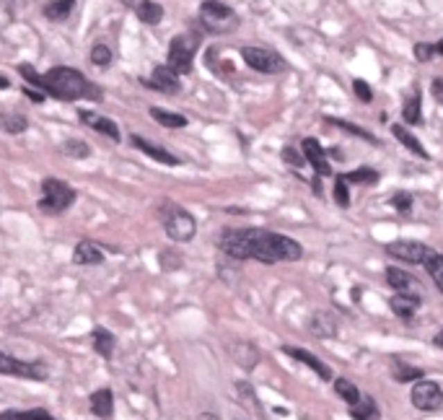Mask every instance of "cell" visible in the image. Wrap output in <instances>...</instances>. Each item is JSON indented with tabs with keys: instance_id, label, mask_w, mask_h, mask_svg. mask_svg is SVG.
<instances>
[{
	"instance_id": "f907efd6",
	"label": "cell",
	"mask_w": 443,
	"mask_h": 420,
	"mask_svg": "<svg viewBox=\"0 0 443 420\" xmlns=\"http://www.w3.org/2000/svg\"><path fill=\"white\" fill-rule=\"evenodd\" d=\"M200 420H218V418H213V415H202Z\"/></svg>"
},
{
	"instance_id": "f6af8a7d",
	"label": "cell",
	"mask_w": 443,
	"mask_h": 420,
	"mask_svg": "<svg viewBox=\"0 0 443 420\" xmlns=\"http://www.w3.org/2000/svg\"><path fill=\"white\" fill-rule=\"evenodd\" d=\"M431 91H433L435 101H438V104H443V78H435L433 83H431Z\"/></svg>"
},
{
	"instance_id": "60d3db41",
	"label": "cell",
	"mask_w": 443,
	"mask_h": 420,
	"mask_svg": "<svg viewBox=\"0 0 443 420\" xmlns=\"http://www.w3.org/2000/svg\"><path fill=\"white\" fill-rule=\"evenodd\" d=\"M353 91H355V96L361 99L363 104H368V101H374V91H371V86L365 83L363 78H355L353 81Z\"/></svg>"
},
{
	"instance_id": "5bb4252c",
	"label": "cell",
	"mask_w": 443,
	"mask_h": 420,
	"mask_svg": "<svg viewBox=\"0 0 443 420\" xmlns=\"http://www.w3.org/2000/svg\"><path fill=\"white\" fill-rule=\"evenodd\" d=\"M386 283L394 288V294L420 296V283H417V278L410 273H404V270H399V267H386Z\"/></svg>"
},
{
	"instance_id": "836d02e7",
	"label": "cell",
	"mask_w": 443,
	"mask_h": 420,
	"mask_svg": "<svg viewBox=\"0 0 443 420\" xmlns=\"http://www.w3.org/2000/svg\"><path fill=\"white\" fill-rule=\"evenodd\" d=\"M425 270H428V275L435 280V288L443 294V254L431 252V257L425 260Z\"/></svg>"
},
{
	"instance_id": "30bf717a",
	"label": "cell",
	"mask_w": 443,
	"mask_h": 420,
	"mask_svg": "<svg viewBox=\"0 0 443 420\" xmlns=\"http://www.w3.org/2000/svg\"><path fill=\"white\" fill-rule=\"evenodd\" d=\"M386 254L404 264H425V260L431 257V249L412 239H399L394 244H386Z\"/></svg>"
},
{
	"instance_id": "8fae6325",
	"label": "cell",
	"mask_w": 443,
	"mask_h": 420,
	"mask_svg": "<svg viewBox=\"0 0 443 420\" xmlns=\"http://www.w3.org/2000/svg\"><path fill=\"white\" fill-rule=\"evenodd\" d=\"M140 83L146 88H153V91H161V94H179L182 91V81H179V73L171 70L168 65H156L153 68V76L150 78H140Z\"/></svg>"
},
{
	"instance_id": "d6a6232c",
	"label": "cell",
	"mask_w": 443,
	"mask_h": 420,
	"mask_svg": "<svg viewBox=\"0 0 443 420\" xmlns=\"http://www.w3.org/2000/svg\"><path fill=\"white\" fill-rule=\"evenodd\" d=\"M345 176V182L347 185H376L379 182V171L376 169H355V171H350V174H342Z\"/></svg>"
},
{
	"instance_id": "7a4b0ae2",
	"label": "cell",
	"mask_w": 443,
	"mask_h": 420,
	"mask_svg": "<svg viewBox=\"0 0 443 420\" xmlns=\"http://www.w3.org/2000/svg\"><path fill=\"white\" fill-rule=\"evenodd\" d=\"M19 73L24 81L42 88V94H49L58 101H78V99L98 101L101 99V88L94 81L86 78L80 70L68 68V65H58V68L47 70V73H37L29 62H21Z\"/></svg>"
},
{
	"instance_id": "7c38bea8",
	"label": "cell",
	"mask_w": 443,
	"mask_h": 420,
	"mask_svg": "<svg viewBox=\"0 0 443 420\" xmlns=\"http://www.w3.org/2000/svg\"><path fill=\"white\" fill-rule=\"evenodd\" d=\"M301 148H304L306 161L311 164V169H314L316 174H319V176H332V164L327 161L324 148L319 146V140H316V137H304Z\"/></svg>"
},
{
	"instance_id": "e0dca14e",
	"label": "cell",
	"mask_w": 443,
	"mask_h": 420,
	"mask_svg": "<svg viewBox=\"0 0 443 420\" xmlns=\"http://www.w3.org/2000/svg\"><path fill=\"white\" fill-rule=\"evenodd\" d=\"M309 330H311V335L322 337V340H327V337H335V335H337L335 314H332V312H314V314H311V319H309Z\"/></svg>"
},
{
	"instance_id": "bcb514c9",
	"label": "cell",
	"mask_w": 443,
	"mask_h": 420,
	"mask_svg": "<svg viewBox=\"0 0 443 420\" xmlns=\"http://www.w3.org/2000/svg\"><path fill=\"white\" fill-rule=\"evenodd\" d=\"M24 94L31 99V101H44V94H37L34 88H24Z\"/></svg>"
},
{
	"instance_id": "d6986e66",
	"label": "cell",
	"mask_w": 443,
	"mask_h": 420,
	"mask_svg": "<svg viewBox=\"0 0 443 420\" xmlns=\"http://www.w3.org/2000/svg\"><path fill=\"white\" fill-rule=\"evenodd\" d=\"M89 405H91V412L101 420H109L112 415H114V394H112V389H107V387L94 392Z\"/></svg>"
},
{
	"instance_id": "d4e9b609",
	"label": "cell",
	"mask_w": 443,
	"mask_h": 420,
	"mask_svg": "<svg viewBox=\"0 0 443 420\" xmlns=\"http://www.w3.org/2000/svg\"><path fill=\"white\" fill-rule=\"evenodd\" d=\"M135 13H138V19L143 21V24L156 26V24H161V19H164V6L156 3V0H140L138 6H135Z\"/></svg>"
},
{
	"instance_id": "ac0fdd59",
	"label": "cell",
	"mask_w": 443,
	"mask_h": 420,
	"mask_svg": "<svg viewBox=\"0 0 443 420\" xmlns=\"http://www.w3.org/2000/svg\"><path fill=\"white\" fill-rule=\"evenodd\" d=\"M130 140H132V146L138 148V151H143L146 156H150L153 161H158V164H166V167H177V164H179V158L174 156V153H168L166 148L153 146V143H148V140H143L140 135H132Z\"/></svg>"
},
{
	"instance_id": "d590c367",
	"label": "cell",
	"mask_w": 443,
	"mask_h": 420,
	"mask_svg": "<svg viewBox=\"0 0 443 420\" xmlns=\"http://www.w3.org/2000/svg\"><path fill=\"white\" fill-rule=\"evenodd\" d=\"M29 127V119L24 117V115H6L3 117V130L8 133V135H19Z\"/></svg>"
},
{
	"instance_id": "6da1fadb",
	"label": "cell",
	"mask_w": 443,
	"mask_h": 420,
	"mask_svg": "<svg viewBox=\"0 0 443 420\" xmlns=\"http://www.w3.org/2000/svg\"><path fill=\"white\" fill-rule=\"evenodd\" d=\"M218 246L228 260H257V262H295L304 257V246L295 239L267 228H223Z\"/></svg>"
},
{
	"instance_id": "603a6c76",
	"label": "cell",
	"mask_w": 443,
	"mask_h": 420,
	"mask_svg": "<svg viewBox=\"0 0 443 420\" xmlns=\"http://www.w3.org/2000/svg\"><path fill=\"white\" fill-rule=\"evenodd\" d=\"M392 135L397 137V140H399V143H402L407 151H412L417 158H423V161H428V158H431V156H428V151H425L423 143H420V140H417V137H415L404 125H392Z\"/></svg>"
},
{
	"instance_id": "f35d334b",
	"label": "cell",
	"mask_w": 443,
	"mask_h": 420,
	"mask_svg": "<svg viewBox=\"0 0 443 420\" xmlns=\"http://www.w3.org/2000/svg\"><path fill=\"white\" fill-rule=\"evenodd\" d=\"M335 203L340 208H347L350 205V190H347V182H345L342 174L335 176Z\"/></svg>"
},
{
	"instance_id": "44dd1931",
	"label": "cell",
	"mask_w": 443,
	"mask_h": 420,
	"mask_svg": "<svg viewBox=\"0 0 443 420\" xmlns=\"http://www.w3.org/2000/svg\"><path fill=\"white\" fill-rule=\"evenodd\" d=\"M73 262L76 264H101L104 262V252L98 249V244L89 242V239H83L76 244L73 249Z\"/></svg>"
},
{
	"instance_id": "1f68e13d",
	"label": "cell",
	"mask_w": 443,
	"mask_h": 420,
	"mask_svg": "<svg viewBox=\"0 0 443 420\" xmlns=\"http://www.w3.org/2000/svg\"><path fill=\"white\" fill-rule=\"evenodd\" d=\"M335 392L340 394V397H342L345 402H347V405H358V402H361V397H363V394H361V389L355 387L353 381L342 379V376H340V379H335Z\"/></svg>"
},
{
	"instance_id": "52a82bcc",
	"label": "cell",
	"mask_w": 443,
	"mask_h": 420,
	"mask_svg": "<svg viewBox=\"0 0 443 420\" xmlns=\"http://www.w3.org/2000/svg\"><path fill=\"white\" fill-rule=\"evenodd\" d=\"M241 58L249 68L257 70V73H265V76H275V73H283L288 68L286 58L267 47H241Z\"/></svg>"
},
{
	"instance_id": "277c9868",
	"label": "cell",
	"mask_w": 443,
	"mask_h": 420,
	"mask_svg": "<svg viewBox=\"0 0 443 420\" xmlns=\"http://www.w3.org/2000/svg\"><path fill=\"white\" fill-rule=\"evenodd\" d=\"M200 21L207 29V34H231L241 24L236 10L226 6V3H220V0H205L200 6Z\"/></svg>"
},
{
	"instance_id": "e575fe53",
	"label": "cell",
	"mask_w": 443,
	"mask_h": 420,
	"mask_svg": "<svg viewBox=\"0 0 443 420\" xmlns=\"http://www.w3.org/2000/svg\"><path fill=\"white\" fill-rule=\"evenodd\" d=\"M60 151H62L65 156H70V158H89L91 156L89 143H83V140H76V137L65 140V143L60 146Z\"/></svg>"
},
{
	"instance_id": "3957f363",
	"label": "cell",
	"mask_w": 443,
	"mask_h": 420,
	"mask_svg": "<svg viewBox=\"0 0 443 420\" xmlns=\"http://www.w3.org/2000/svg\"><path fill=\"white\" fill-rule=\"evenodd\" d=\"M158 213H161V224L166 228V234L174 239V242H192L197 234V221L195 215L187 213L184 208L174 205V203H161L158 205Z\"/></svg>"
},
{
	"instance_id": "8992f818",
	"label": "cell",
	"mask_w": 443,
	"mask_h": 420,
	"mask_svg": "<svg viewBox=\"0 0 443 420\" xmlns=\"http://www.w3.org/2000/svg\"><path fill=\"white\" fill-rule=\"evenodd\" d=\"M197 47H200V34H197V31L177 34V37L171 40V44H168V68L177 70L179 76L192 73Z\"/></svg>"
},
{
	"instance_id": "681fc988",
	"label": "cell",
	"mask_w": 443,
	"mask_h": 420,
	"mask_svg": "<svg viewBox=\"0 0 443 420\" xmlns=\"http://www.w3.org/2000/svg\"><path fill=\"white\" fill-rule=\"evenodd\" d=\"M8 86H10V81L3 76V78H0V88H8Z\"/></svg>"
},
{
	"instance_id": "4fadbf2b",
	"label": "cell",
	"mask_w": 443,
	"mask_h": 420,
	"mask_svg": "<svg viewBox=\"0 0 443 420\" xmlns=\"http://www.w3.org/2000/svg\"><path fill=\"white\" fill-rule=\"evenodd\" d=\"M78 119L83 125H89L91 130H96L101 135H107L109 140H114V143L122 140V133H119V127L114 119L104 117V115H96V112H86V109H80L78 112Z\"/></svg>"
},
{
	"instance_id": "b9f144b4",
	"label": "cell",
	"mask_w": 443,
	"mask_h": 420,
	"mask_svg": "<svg viewBox=\"0 0 443 420\" xmlns=\"http://www.w3.org/2000/svg\"><path fill=\"white\" fill-rule=\"evenodd\" d=\"M283 161H286V164H290V167H295V169H301L304 164H309V161H306V156H301V153H298L295 148H290V146L283 148Z\"/></svg>"
},
{
	"instance_id": "4316f807",
	"label": "cell",
	"mask_w": 443,
	"mask_h": 420,
	"mask_svg": "<svg viewBox=\"0 0 443 420\" xmlns=\"http://www.w3.org/2000/svg\"><path fill=\"white\" fill-rule=\"evenodd\" d=\"M73 8H76V0H49L42 13H44L47 21L60 24V21H65L73 13Z\"/></svg>"
},
{
	"instance_id": "7bdbcfd3",
	"label": "cell",
	"mask_w": 443,
	"mask_h": 420,
	"mask_svg": "<svg viewBox=\"0 0 443 420\" xmlns=\"http://www.w3.org/2000/svg\"><path fill=\"white\" fill-rule=\"evenodd\" d=\"M415 60H420V62H428V60L435 58V49L433 44H425V42H420V44H415Z\"/></svg>"
},
{
	"instance_id": "4dcf8cb0",
	"label": "cell",
	"mask_w": 443,
	"mask_h": 420,
	"mask_svg": "<svg viewBox=\"0 0 443 420\" xmlns=\"http://www.w3.org/2000/svg\"><path fill=\"white\" fill-rule=\"evenodd\" d=\"M0 420H55L44 408H34V410H6L0 412Z\"/></svg>"
},
{
	"instance_id": "7402d4cb",
	"label": "cell",
	"mask_w": 443,
	"mask_h": 420,
	"mask_svg": "<svg viewBox=\"0 0 443 420\" xmlns=\"http://www.w3.org/2000/svg\"><path fill=\"white\" fill-rule=\"evenodd\" d=\"M402 117L407 125H420V122H423V96H420L417 86H415L412 91L407 94V99H404Z\"/></svg>"
},
{
	"instance_id": "484cf974",
	"label": "cell",
	"mask_w": 443,
	"mask_h": 420,
	"mask_svg": "<svg viewBox=\"0 0 443 420\" xmlns=\"http://www.w3.org/2000/svg\"><path fill=\"white\" fill-rule=\"evenodd\" d=\"M350 418L353 420H381V412H379V405H376L374 397L363 394L358 405H350Z\"/></svg>"
},
{
	"instance_id": "8d00e7d4",
	"label": "cell",
	"mask_w": 443,
	"mask_h": 420,
	"mask_svg": "<svg viewBox=\"0 0 443 420\" xmlns=\"http://www.w3.org/2000/svg\"><path fill=\"white\" fill-rule=\"evenodd\" d=\"M327 122L329 125H335V127H340V130H345V133H353V135H358V137H363V140H368V143H379L371 133H365L363 127H358V125H350V122H345V119H332V117H327Z\"/></svg>"
},
{
	"instance_id": "2e32d148",
	"label": "cell",
	"mask_w": 443,
	"mask_h": 420,
	"mask_svg": "<svg viewBox=\"0 0 443 420\" xmlns=\"http://www.w3.org/2000/svg\"><path fill=\"white\" fill-rule=\"evenodd\" d=\"M228 353H231V358H234L244 371H252L257 363H259V351H257L254 342L234 340L228 345Z\"/></svg>"
},
{
	"instance_id": "ee69618b",
	"label": "cell",
	"mask_w": 443,
	"mask_h": 420,
	"mask_svg": "<svg viewBox=\"0 0 443 420\" xmlns=\"http://www.w3.org/2000/svg\"><path fill=\"white\" fill-rule=\"evenodd\" d=\"M158 257H161V267H168V270H174V267H179V260H182V257H179L177 252H171V249H164V252L158 254Z\"/></svg>"
},
{
	"instance_id": "ba28073f",
	"label": "cell",
	"mask_w": 443,
	"mask_h": 420,
	"mask_svg": "<svg viewBox=\"0 0 443 420\" xmlns=\"http://www.w3.org/2000/svg\"><path fill=\"white\" fill-rule=\"evenodd\" d=\"M0 373L6 376H21V379L44 381L49 376L47 366L40 361H19L8 353H0Z\"/></svg>"
},
{
	"instance_id": "816d5d0a",
	"label": "cell",
	"mask_w": 443,
	"mask_h": 420,
	"mask_svg": "<svg viewBox=\"0 0 443 420\" xmlns=\"http://www.w3.org/2000/svg\"><path fill=\"white\" fill-rule=\"evenodd\" d=\"M122 3H125V6H135V0H122Z\"/></svg>"
},
{
	"instance_id": "7dc6e473",
	"label": "cell",
	"mask_w": 443,
	"mask_h": 420,
	"mask_svg": "<svg viewBox=\"0 0 443 420\" xmlns=\"http://www.w3.org/2000/svg\"><path fill=\"white\" fill-rule=\"evenodd\" d=\"M433 345H435V348H441V351H443V330L433 337Z\"/></svg>"
},
{
	"instance_id": "5b68a950",
	"label": "cell",
	"mask_w": 443,
	"mask_h": 420,
	"mask_svg": "<svg viewBox=\"0 0 443 420\" xmlns=\"http://www.w3.org/2000/svg\"><path fill=\"white\" fill-rule=\"evenodd\" d=\"M76 203V190L55 176H47L42 182V197H40V210L47 215H60L65 213L70 205Z\"/></svg>"
},
{
	"instance_id": "83f0119b",
	"label": "cell",
	"mask_w": 443,
	"mask_h": 420,
	"mask_svg": "<svg viewBox=\"0 0 443 420\" xmlns=\"http://www.w3.org/2000/svg\"><path fill=\"white\" fill-rule=\"evenodd\" d=\"M236 392H238V400L244 402V408H252L257 418L265 420V408H262V402L257 400L252 384H246V381H236Z\"/></svg>"
},
{
	"instance_id": "cb8c5ba5",
	"label": "cell",
	"mask_w": 443,
	"mask_h": 420,
	"mask_svg": "<svg viewBox=\"0 0 443 420\" xmlns=\"http://www.w3.org/2000/svg\"><path fill=\"white\" fill-rule=\"evenodd\" d=\"M91 340H94V351L101 355V358H112L114 355V345H117V340H114V335L109 333V330H104V327H96L94 333H91Z\"/></svg>"
},
{
	"instance_id": "f546056e",
	"label": "cell",
	"mask_w": 443,
	"mask_h": 420,
	"mask_svg": "<svg viewBox=\"0 0 443 420\" xmlns=\"http://www.w3.org/2000/svg\"><path fill=\"white\" fill-rule=\"evenodd\" d=\"M423 369H417V366H407V363H402L399 358L392 363V376L397 381H402V384H407V381H420L423 379Z\"/></svg>"
},
{
	"instance_id": "ab89813d",
	"label": "cell",
	"mask_w": 443,
	"mask_h": 420,
	"mask_svg": "<svg viewBox=\"0 0 443 420\" xmlns=\"http://www.w3.org/2000/svg\"><path fill=\"white\" fill-rule=\"evenodd\" d=\"M389 205H394L399 213H410V208H412V195L410 192H394L389 197Z\"/></svg>"
},
{
	"instance_id": "f1b7e54d",
	"label": "cell",
	"mask_w": 443,
	"mask_h": 420,
	"mask_svg": "<svg viewBox=\"0 0 443 420\" xmlns=\"http://www.w3.org/2000/svg\"><path fill=\"white\" fill-rule=\"evenodd\" d=\"M150 117L156 119L158 125L174 127V130L187 125V117H184V115H177V112H168V109H161V107H150Z\"/></svg>"
},
{
	"instance_id": "ffe728a7",
	"label": "cell",
	"mask_w": 443,
	"mask_h": 420,
	"mask_svg": "<svg viewBox=\"0 0 443 420\" xmlns=\"http://www.w3.org/2000/svg\"><path fill=\"white\" fill-rule=\"evenodd\" d=\"M389 309H392L399 319H412L415 312L420 309V296L394 294L392 299H389Z\"/></svg>"
},
{
	"instance_id": "9a60e30c",
	"label": "cell",
	"mask_w": 443,
	"mask_h": 420,
	"mask_svg": "<svg viewBox=\"0 0 443 420\" xmlns=\"http://www.w3.org/2000/svg\"><path fill=\"white\" fill-rule=\"evenodd\" d=\"M283 353H286V355H290V358H295V361H301L304 366H309V369H311V371H314L319 379L332 381V371H329V366H327L324 361H319L314 353L304 351V348H290V345H283Z\"/></svg>"
},
{
	"instance_id": "74e56055",
	"label": "cell",
	"mask_w": 443,
	"mask_h": 420,
	"mask_svg": "<svg viewBox=\"0 0 443 420\" xmlns=\"http://www.w3.org/2000/svg\"><path fill=\"white\" fill-rule=\"evenodd\" d=\"M91 62L96 68H109L112 65V49L107 44H96V47L91 49Z\"/></svg>"
},
{
	"instance_id": "c3c4849f",
	"label": "cell",
	"mask_w": 443,
	"mask_h": 420,
	"mask_svg": "<svg viewBox=\"0 0 443 420\" xmlns=\"http://www.w3.org/2000/svg\"><path fill=\"white\" fill-rule=\"evenodd\" d=\"M433 49H435V58H438V55H443V40H441V42H435Z\"/></svg>"
},
{
	"instance_id": "9c48e42d",
	"label": "cell",
	"mask_w": 443,
	"mask_h": 420,
	"mask_svg": "<svg viewBox=\"0 0 443 420\" xmlns=\"http://www.w3.org/2000/svg\"><path fill=\"white\" fill-rule=\"evenodd\" d=\"M410 402H412L417 410L423 412H435L443 408V389L441 384L428 379H420L412 384V392H410Z\"/></svg>"
}]
</instances>
